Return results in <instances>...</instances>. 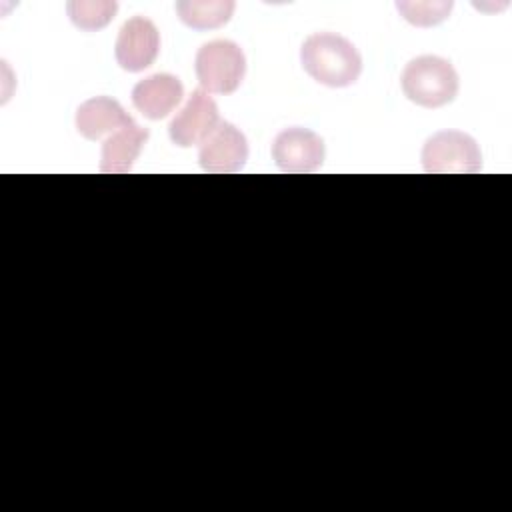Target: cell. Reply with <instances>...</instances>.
<instances>
[{"label":"cell","instance_id":"6da1fadb","mask_svg":"<svg viewBox=\"0 0 512 512\" xmlns=\"http://www.w3.org/2000/svg\"><path fill=\"white\" fill-rule=\"evenodd\" d=\"M300 64L312 80L330 88L350 86L362 72V56L356 46L332 32L308 36L300 48Z\"/></svg>","mask_w":512,"mask_h":512},{"label":"cell","instance_id":"7a4b0ae2","mask_svg":"<svg viewBox=\"0 0 512 512\" xmlns=\"http://www.w3.org/2000/svg\"><path fill=\"white\" fill-rule=\"evenodd\" d=\"M458 74L440 56H418L410 60L400 76L404 96L422 108H440L458 94Z\"/></svg>","mask_w":512,"mask_h":512},{"label":"cell","instance_id":"3957f363","mask_svg":"<svg viewBox=\"0 0 512 512\" xmlns=\"http://www.w3.org/2000/svg\"><path fill=\"white\" fill-rule=\"evenodd\" d=\"M246 58L232 40H212L196 52V76L208 94H232L244 80Z\"/></svg>","mask_w":512,"mask_h":512},{"label":"cell","instance_id":"277c9868","mask_svg":"<svg viewBox=\"0 0 512 512\" xmlns=\"http://www.w3.org/2000/svg\"><path fill=\"white\" fill-rule=\"evenodd\" d=\"M422 168L430 174H474L482 168L478 142L458 130L430 136L422 148Z\"/></svg>","mask_w":512,"mask_h":512},{"label":"cell","instance_id":"5b68a950","mask_svg":"<svg viewBox=\"0 0 512 512\" xmlns=\"http://www.w3.org/2000/svg\"><path fill=\"white\" fill-rule=\"evenodd\" d=\"M198 146V162L204 172L232 174L242 170L248 160L246 136L224 120H220Z\"/></svg>","mask_w":512,"mask_h":512},{"label":"cell","instance_id":"8992f818","mask_svg":"<svg viewBox=\"0 0 512 512\" xmlns=\"http://www.w3.org/2000/svg\"><path fill=\"white\" fill-rule=\"evenodd\" d=\"M272 158L282 172L306 174L314 172L324 162L322 138L306 128L282 130L272 142Z\"/></svg>","mask_w":512,"mask_h":512},{"label":"cell","instance_id":"52a82bcc","mask_svg":"<svg viewBox=\"0 0 512 512\" xmlns=\"http://www.w3.org/2000/svg\"><path fill=\"white\" fill-rule=\"evenodd\" d=\"M160 52V34L150 18L132 16L118 32L114 54L120 68L128 72H142L152 66Z\"/></svg>","mask_w":512,"mask_h":512},{"label":"cell","instance_id":"ba28073f","mask_svg":"<svg viewBox=\"0 0 512 512\" xmlns=\"http://www.w3.org/2000/svg\"><path fill=\"white\" fill-rule=\"evenodd\" d=\"M218 106L202 88L194 90L182 110L172 118L168 126L170 140L180 148L200 144L218 124Z\"/></svg>","mask_w":512,"mask_h":512},{"label":"cell","instance_id":"9c48e42d","mask_svg":"<svg viewBox=\"0 0 512 512\" xmlns=\"http://www.w3.org/2000/svg\"><path fill=\"white\" fill-rule=\"evenodd\" d=\"M182 96L180 78L166 72L152 74L132 88V104L148 120L166 118L182 102Z\"/></svg>","mask_w":512,"mask_h":512},{"label":"cell","instance_id":"30bf717a","mask_svg":"<svg viewBox=\"0 0 512 512\" xmlns=\"http://www.w3.org/2000/svg\"><path fill=\"white\" fill-rule=\"evenodd\" d=\"M134 124L136 122L120 106V102L108 96L90 98L76 110V130L86 140H100L106 134H114Z\"/></svg>","mask_w":512,"mask_h":512},{"label":"cell","instance_id":"8fae6325","mask_svg":"<svg viewBox=\"0 0 512 512\" xmlns=\"http://www.w3.org/2000/svg\"><path fill=\"white\" fill-rule=\"evenodd\" d=\"M150 132L138 124L126 126L102 142L100 170L108 174H124L140 156Z\"/></svg>","mask_w":512,"mask_h":512},{"label":"cell","instance_id":"7c38bea8","mask_svg":"<svg viewBox=\"0 0 512 512\" xmlns=\"http://www.w3.org/2000/svg\"><path fill=\"white\" fill-rule=\"evenodd\" d=\"M178 18L194 30H216L224 26L232 14L236 4L232 0H208V2H196V0H178L174 4Z\"/></svg>","mask_w":512,"mask_h":512},{"label":"cell","instance_id":"4fadbf2b","mask_svg":"<svg viewBox=\"0 0 512 512\" xmlns=\"http://www.w3.org/2000/svg\"><path fill=\"white\" fill-rule=\"evenodd\" d=\"M118 4L112 0H70L66 4L68 18L80 30L94 32L104 28L116 14Z\"/></svg>","mask_w":512,"mask_h":512},{"label":"cell","instance_id":"5bb4252c","mask_svg":"<svg viewBox=\"0 0 512 512\" xmlns=\"http://www.w3.org/2000/svg\"><path fill=\"white\" fill-rule=\"evenodd\" d=\"M396 8L406 22L420 28H428L448 18L452 2H396Z\"/></svg>","mask_w":512,"mask_h":512}]
</instances>
